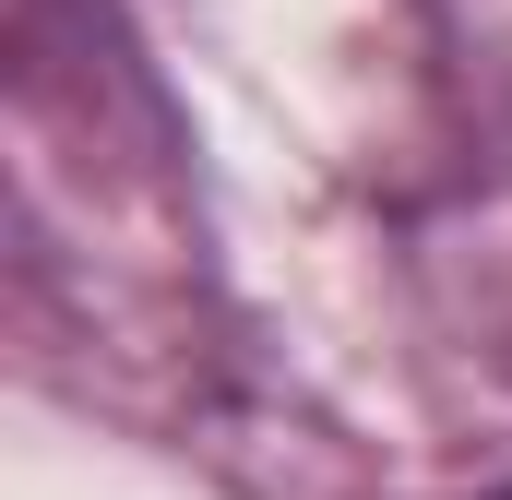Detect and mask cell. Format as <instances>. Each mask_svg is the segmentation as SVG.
I'll return each mask as SVG.
<instances>
[{"instance_id":"1","label":"cell","mask_w":512,"mask_h":500,"mask_svg":"<svg viewBox=\"0 0 512 500\" xmlns=\"http://www.w3.org/2000/svg\"><path fill=\"white\" fill-rule=\"evenodd\" d=\"M489 500H512V489H489Z\"/></svg>"}]
</instances>
